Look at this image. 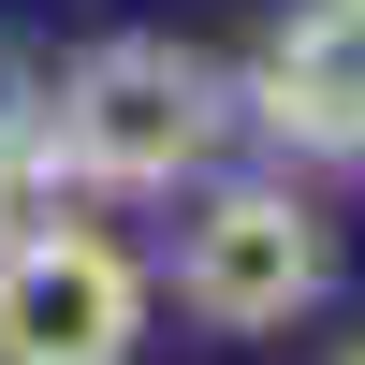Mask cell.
Returning a JSON list of instances; mask_svg holds the SVG:
<instances>
[{"label":"cell","mask_w":365,"mask_h":365,"mask_svg":"<svg viewBox=\"0 0 365 365\" xmlns=\"http://www.w3.org/2000/svg\"><path fill=\"white\" fill-rule=\"evenodd\" d=\"M29 132H44V175H73V190H205L220 146L249 132V88H234V58L175 44V29H103L44 73Z\"/></svg>","instance_id":"1"},{"label":"cell","mask_w":365,"mask_h":365,"mask_svg":"<svg viewBox=\"0 0 365 365\" xmlns=\"http://www.w3.org/2000/svg\"><path fill=\"white\" fill-rule=\"evenodd\" d=\"M322 278H336V234L292 175H205L175 249H161V292L205 336H278V322L322 307Z\"/></svg>","instance_id":"2"},{"label":"cell","mask_w":365,"mask_h":365,"mask_svg":"<svg viewBox=\"0 0 365 365\" xmlns=\"http://www.w3.org/2000/svg\"><path fill=\"white\" fill-rule=\"evenodd\" d=\"M146 307H161V278L103 220H29L0 249V365H132Z\"/></svg>","instance_id":"3"},{"label":"cell","mask_w":365,"mask_h":365,"mask_svg":"<svg viewBox=\"0 0 365 365\" xmlns=\"http://www.w3.org/2000/svg\"><path fill=\"white\" fill-rule=\"evenodd\" d=\"M249 132L292 161H365V0H278V29L249 44Z\"/></svg>","instance_id":"4"},{"label":"cell","mask_w":365,"mask_h":365,"mask_svg":"<svg viewBox=\"0 0 365 365\" xmlns=\"http://www.w3.org/2000/svg\"><path fill=\"white\" fill-rule=\"evenodd\" d=\"M44 190H58V175H44V132H29V103H0V249L44 220Z\"/></svg>","instance_id":"5"},{"label":"cell","mask_w":365,"mask_h":365,"mask_svg":"<svg viewBox=\"0 0 365 365\" xmlns=\"http://www.w3.org/2000/svg\"><path fill=\"white\" fill-rule=\"evenodd\" d=\"M322 365H365V336H351V351H322Z\"/></svg>","instance_id":"6"}]
</instances>
